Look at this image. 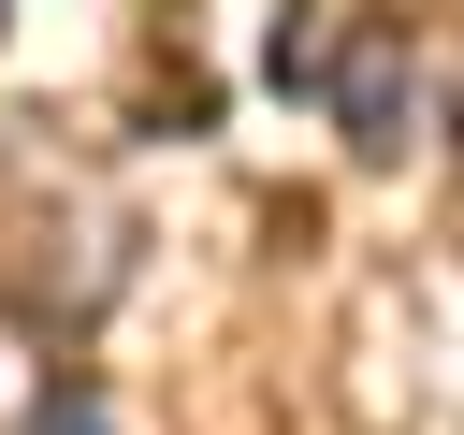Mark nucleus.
Wrapping results in <instances>:
<instances>
[{
    "label": "nucleus",
    "instance_id": "1",
    "mask_svg": "<svg viewBox=\"0 0 464 435\" xmlns=\"http://www.w3.org/2000/svg\"><path fill=\"white\" fill-rule=\"evenodd\" d=\"M334 130L362 145V160H406V130H420V58H406V29L392 14H362L348 44H334Z\"/></svg>",
    "mask_w": 464,
    "mask_h": 435
}]
</instances>
